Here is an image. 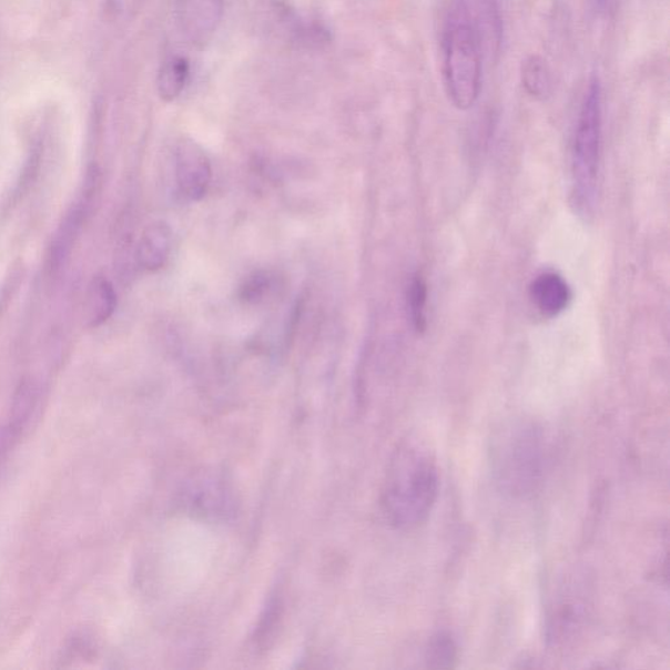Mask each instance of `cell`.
Wrapping results in <instances>:
<instances>
[{
    "mask_svg": "<svg viewBox=\"0 0 670 670\" xmlns=\"http://www.w3.org/2000/svg\"><path fill=\"white\" fill-rule=\"evenodd\" d=\"M439 470L426 443L406 440L392 457L382 493L385 519L399 530L417 529L438 500Z\"/></svg>",
    "mask_w": 670,
    "mask_h": 670,
    "instance_id": "obj_1",
    "label": "cell"
},
{
    "mask_svg": "<svg viewBox=\"0 0 670 670\" xmlns=\"http://www.w3.org/2000/svg\"><path fill=\"white\" fill-rule=\"evenodd\" d=\"M438 23L447 97L458 111H469L483 90L486 58L470 0H444Z\"/></svg>",
    "mask_w": 670,
    "mask_h": 670,
    "instance_id": "obj_2",
    "label": "cell"
},
{
    "mask_svg": "<svg viewBox=\"0 0 670 670\" xmlns=\"http://www.w3.org/2000/svg\"><path fill=\"white\" fill-rule=\"evenodd\" d=\"M490 454L495 483L509 497H529L541 485L545 438L540 426L529 422L506 425L494 436Z\"/></svg>",
    "mask_w": 670,
    "mask_h": 670,
    "instance_id": "obj_3",
    "label": "cell"
},
{
    "mask_svg": "<svg viewBox=\"0 0 670 670\" xmlns=\"http://www.w3.org/2000/svg\"><path fill=\"white\" fill-rule=\"evenodd\" d=\"M602 148V85L589 79L572 145V205L579 216H593Z\"/></svg>",
    "mask_w": 670,
    "mask_h": 670,
    "instance_id": "obj_4",
    "label": "cell"
},
{
    "mask_svg": "<svg viewBox=\"0 0 670 670\" xmlns=\"http://www.w3.org/2000/svg\"><path fill=\"white\" fill-rule=\"evenodd\" d=\"M100 171L98 166H91L87 172L83 194L80 200L65 214L60 227H58L52 244L49 246L47 267L50 275L60 274L68 264L72 250H74L80 231L89 217L92 203L100 192Z\"/></svg>",
    "mask_w": 670,
    "mask_h": 670,
    "instance_id": "obj_5",
    "label": "cell"
},
{
    "mask_svg": "<svg viewBox=\"0 0 670 670\" xmlns=\"http://www.w3.org/2000/svg\"><path fill=\"white\" fill-rule=\"evenodd\" d=\"M174 176L182 199L199 202L206 195L213 170L201 145L191 140L177 143L174 150Z\"/></svg>",
    "mask_w": 670,
    "mask_h": 670,
    "instance_id": "obj_6",
    "label": "cell"
},
{
    "mask_svg": "<svg viewBox=\"0 0 670 670\" xmlns=\"http://www.w3.org/2000/svg\"><path fill=\"white\" fill-rule=\"evenodd\" d=\"M182 32L196 47L213 39L224 13V0H176Z\"/></svg>",
    "mask_w": 670,
    "mask_h": 670,
    "instance_id": "obj_7",
    "label": "cell"
},
{
    "mask_svg": "<svg viewBox=\"0 0 670 670\" xmlns=\"http://www.w3.org/2000/svg\"><path fill=\"white\" fill-rule=\"evenodd\" d=\"M529 297L542 316L555 318L570 305L572 293L562 275L546 272L530 283Z\"/></svg>",
    "mask_w": 670,
    "mask_h": 670,
    "instance_id": "obj_8",
    "label": "cell"
},
{
    "mask_svg": "<svg viewBox=\"0 0 670 670\" xmlns=\"http://www.w3.org/2000/svg\"><path fill=\"white\" fill-rule=\"evenodd\" d=\"M172 250V230L165 222L151 223L136 245V261L144 271L158 272L164 267Z\"/></svg>",
    "mask_w": 670,
    "mask_h": 670,
    "instance_id": "obj_9",
    "label": "cell"
},
{
    "mask_svg": "<svg viewBox=\"0 0 670 670\" xmlns=\"http://www.w3.org/2000/svg\"><path fill=\"white\" fill-rule=\"evenodd\" d=\"M116 308V294L113 284L104 276H97L87 293V322L90 327H99L113 316Z\"/></svg>",
    "mask_w": 670,
    "mask_h": 670,
    "instance_id": "obj_10",
    "label": "cell"
},
{
    "mask_svg": "<svg viewBox=\"0 0 670 670\" xmlns=\"http://www.w3.org/2000/svg\"><path fill=\"white\" fill-rule=\"evenodd\" d=\"M191 77V63L184 57L168 58L159 70L158 92L165 103L180 98Z\"/></svg>",
    "mask_w": 670,
    "mask_h": 670,
    "instance_id": "obj_11",
    "label": "cell"
},
{
    "mask_svg": "<svg viewBox=\"0 0 670 670\" xmlns=\"http://www.w3.org/2000/svg\"><path fill=\"white\" fill-rule=\"evenodd\" d=\"M521 83L529 97L545 100L551 93V75L548 63L540 55H529L521 64Z\"/></svg>",
    "mask_w": 670,
    "mask_h": 670,
    "instance_id": "obj_12",
    "label": "cell"
},
{
    "mask_svg": "<svg viewBox=\"0 0 670 670\" xmlns=\"http://www.w3.org/2000/svg\"><path fill=\"white\" fill-rule=\"evenodd\" d=\"M426 666L432 669H451L458 661V647L448 632H438L428 640Z\"/></svg>",
    "mask_w": 670,
    "mask_h": 670,
    "instance_id": "obj_13",
    "label": "cell"
},
{
    "mask_svg": "<svg viewBox=\"0 0 670 670\" xmlns=\"http://www.w3.org/2000/svg\"><path fill=\"white\" fill-rule=\"evenodd\" d=\"M427 298L428 288L424 276L415 275L407 291V305L414 329L418 333H425L427 329Z\"/></svg>",
    "mask_w": 670,
    "mask_h": 670,
    "instance_id": "obj_14",
    "label": "cell"
},
{
    "mask_svg": "<svg viewBox=\"0 0 670 670\" xmlns=\"http://www.w3.org/2000/svg\"><path fill=\"white\" fill-rule=\"evenodd\" d=\"M275 288V276L267 272H257L247 276L240 296L245 303L260 304L273 294Z\"/></svg>",
    "mask_w": 670,
    "mask_h": 670,
    "instance_id": "obj_15",
    "label": "cell"
},
{
    "mask_svg": "<svg viewBox=\"0 0 670 670\" xmlns=\"http://www.w3.org/2000/svg\"><path fill=\"white\" fill-rule=\"evenodd\" d=\"M596 4L599 6V9L606 10L607 6H609L610 0H595Z\"/></svg>",
    "mask_w": 670,
    "mask_h": 670,
    "instance_id": "obj_16",
    "label": "cell"
}]
</instances>
